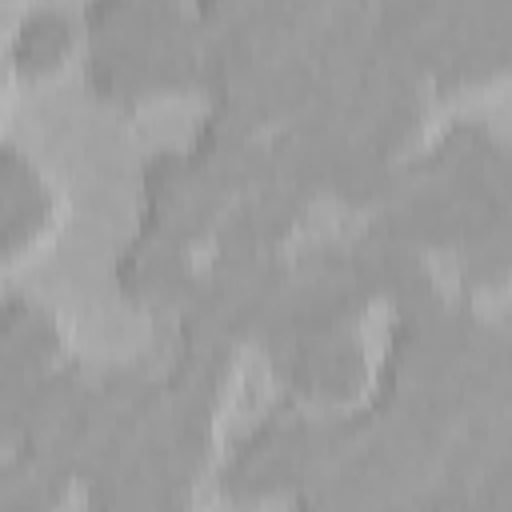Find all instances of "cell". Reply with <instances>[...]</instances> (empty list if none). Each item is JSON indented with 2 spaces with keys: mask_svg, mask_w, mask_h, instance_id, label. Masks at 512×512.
Here are the masks:
<instances>
[{
  "mask_svg": "<svg viewBox=\"0 0 512 512\" xmlns=\"http://www.w3.org/2000/svg\"><path fill=\"white\" fill-rule=\"evenodd\" d=\"M360 440L356 412H304L292 404L272 408L252 424L220 468V492L236 504L296 496L332 472Z\"/></svg>",
  "mask_w": 512,
  "mask_h": 512,
  "instance_id": "6da1fadb",
  "label": "cell"
},
{
  "mask_svg": "<svg viewBox=\"0 0 512 512\" xmlns=\"http://www.w3.org/2000/svg\"><path fill=\"white\" fill-rule=\"evenodd\" d=\"M204 36L196 16L164 44H88V84L112 104L200 88Z\"/></svg>",
  "mask_w": 512,
  "mask_h": 512,
  "instance_id": "7a4b0ae2",
  "label": "cell"
},
{
  "mask_svg": "<svg viewBox=\"0 0 512 512\" xmlns=\"http://www.w3.org/2000/svg\"><path fill=\"white\" fill-rule=\"evenodd\" d=\"M232 200L188 160L184 148H160L140 172V232L168 244L196 248L216 236V224Z\"/></svg>",
  "mask_w": 512,
  "mask_h": 512,
  "instance_id": "3957f363",
  "label": "cell"
},
{
  "mask_svg": "<svg viewBox=\"0 0 512 512\" xmlns=\"http://www.w3.org/2000/svg\"><path fill=\"white\" fill-rule=\"evenodd\" d=\"M288 392L304 400H352L368 384V356L356 328H336L320 336L292 340L268 356Z\"/></svg>",
  "mask_w": 512,
  "mask_h": 512,
  "instance_id": "277c9868",
  "label": "cell"
},
{
  "mask_svg": "<svg viewBox=\"0 0 512 512\" xmlns=\"http://www.w3.org/2000/svg\"><path fill=\"white\" fill-rule=\"evenodd\" d=\"M412 176L428 180H452L480 192L512 196V156L508 144L484 124V120H456L448 124L420 156L404 160Z\"/></svg>",
  "mask_w": 512,
  "mask_h": 512,
  "instance_id": "5b68a950",
  "label": "cell"
},
{
  "mask_svg": "<svg viewBox=\"0 0 512 512\" xmlns=\"http://www.w3.org/2000/svg\"><path fill=\"white\" fill-rule=\"evenodd\" d=\"M312 200L284 184H264L256 192L236 196L220 224H216V252L220 256H280L288 236L308 216Z\"/></svg>",
  "mask_w": 512,
  "mask_h": 512,
  "instance_id": "8992f818",
  "label": "cell"
},
{
  "mask_svg": "<svg viewBox=\"0 0 512 512\" xmlns=\"http://www.w3.org/2000/svg\"><path fill=\"white\" fill-rule=\"evenodd\" d=\"M348 264H352V276H356L360 292L368 296V304L388 300L396 312H404V308H420V304L444 296L436 272L428 268V260L420 252L392 244L368 228L356 240H348Z\"/></svg>",
  "mask_w": 512,
  "mask_h": 512,
  "instance_id": "52a82bcc",
  "label": "cell"
},
{
  "mask_svg": "<svg viewBox=\"0 0 512 512\" xmlns=\"http://www.w3.org/2000/svg\"><path fill=\"white\" fill-rule=\"evenodd\" d=\"M192 280H196V264H192L188 248L168 244L140 228L116 256L120 296L140 308H152V312H180Z\"/></svg>",
  "mask_w": 512,
  "mask_h": 512,
  "instance_id": "ba28073f",
  "label": "cell"
},
{
  "mask_svg": "<svg viewBox=\"0 0 512 512\" xmlns=\"http://www.w3.org/2000/svg\"><path fill=\"white\" fill-rule=\"evenodd\" d=\"M188 160L228 196H244L268 184V136L248 132L216 112H204V120L192 132V144L184 148Z\"/></svg>",
  "mask_w": 512,
  "mask_h": 512,
  "instance_id": "9c48e42d",
  "label": "cell"
},
{
  "mask_svg": "<svg viewBox=\"0 0 512 512\" xmlns=\"http://www.w3.org/2000/svg\"><path fill=\"white\" fill-rule=\"evenodd\" d=\"M56 216L52 188L24 148L0 144V260L32 248Z\"/></svg>",
  "mask_w": 512,
  "mask_h": 512,
  "instance_id": "30bf717a",
  "label": "cell"
},
{
  "mask_svg": "<svg viewBox=\"0 0 512 512\" xmlns=\"http://www.w3.org/2000/svg\"><path fill=\"white\" fill-rule=\"evenodd\" d=\"M512 60V4L508 0H488L484 16L468 28V36L448 52V60L432 72L436 92H460L472 84H488L500 76Z\"/></svg>",
  "mask_w": 512,
  "mask_h": 512,
  "instance_id": "8fae6325",
  "label": "cell"
},
{
  "mask_svg": "<svg viewBox=\"0 0 512 512\" xmlns=\"http://www.w3.org/2000/svg\"><path fill=\"white\" fill-rule=\"evenodd\" d=\"M0 360L28 376L64 360V332L40 300L20 292L0 296Z\"/></svg>",
  "mask_w": 512,
  "mask_h": 512,
  "instance_id": "7c38bea8",
  "label": "cell"
},
{
  "mask_svg": "<svg viewBox=\"0 0 512 512\" xmlns=\"http://www.w3.org/2000/svg\"><path fill=\"white\" fill-rule=\"evenodd\" d=\"M192 20L172 0H96L84 8L88 44H164Z\"/></svg>",
  "mask_w": 512,
  "mask_h": 512,
  "instance_id": "4fadbf2b",
  "label": "cell"
},
{
  "mask_svg": "<svg viewBox=\"0 0 512 512\" xmlns=\"http://www.w3.org/2000/svg\"><path fill=\"white\" fill-rule=\"evenodd\" d=\"M232 368H236V348L228 344H176V356L160 376V388L176 404L216 412L228 392Z\"/></svg>",
  "mask_w": 512,
  "mask_h": 512,
  "instance_id": "5bb4252c",
  "label": "cell"
},
{
  "mask_svg": "<svg viewBox=\"0 0 512 512\" xmlns=\"http://www.w3.org/2000/svg\"><path fill=\"white\" fill-rule=\"evenodd\" d=\"M76 44V20L64 8L40 4L32 12H24V20L16 24L12 36V64L20 72H52Z\"/></svg>",
  "mask_w": 512,
  "mask_h": 512,
  "instance_id": "9a60e30c",
  "label": "cell"
},
{
  "mask_svg": "<svg viewBox=\"0 0 512 512\" xmlns=\"http://www.w3.org/2000/svg\"><path fill=\"white\" fill-rule=\"evenodd\" d=\"M68 488L72 480L56 476L20 448L0 456V512H56Z\"/></svg>",
  "mask_w": 512,
  "mask_h": 512,
  "instance_id": "2e32d148",
  "label": "cell"
},
{
  "mask_svg": "<svg viewBox=\"0 0 512 512\" xmlns=\"http://www.w3.org/2000/svg\"><path fill=\"white\" fill-rule=\"evenodd\" d=\"M512 272V224L488 232L468 252H460V276L468 288H504Z\"/></svg>",
  "mask_w": 512,
  "mask_h": 512,
  "instance_id": "e0dca14e",
  "label": "cell"
},
{
  "mask_svg": "<svg viewBox=\"0 0 512 512\" xmlns=\"http://www.w3.org/2000/svg\"><path fill=\"white\" fill-rule=\"evenodd\" d=\"M0 92H4V76H0Z\"/></svg>",
  "mask_w": 512,
  "mask_h": 512,
  "instance_id": "ac0fdd59",
  "label": "cell"
}]
</instances>
